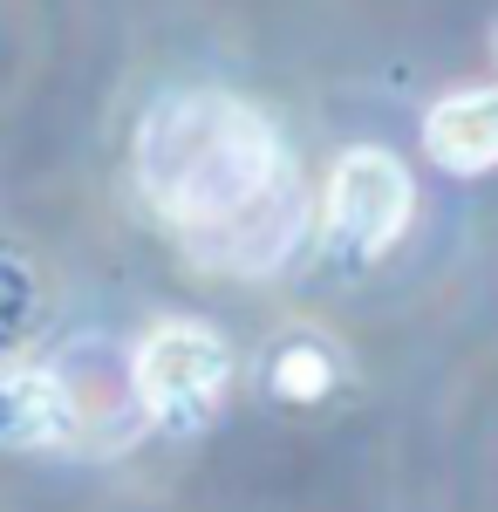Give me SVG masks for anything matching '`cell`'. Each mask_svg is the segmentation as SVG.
I'll use <instances>...</instances> for the list:
<instances>
[{
  "instance_id": "cell-2",
  "label": "cell",
  "mask_w": 498,
  "mask_h": 512,
  "mask_svg": "<svg viewBox=\"0 0 498 512\" xmlns=\"http://www.w3.org/2000/svg\"><path fill=\"white\" fill-rule=\"evenodd\" d=\"M130 383H137V403L151 410L157 424L198 431L232 383V349H226V335L205 328V321H164L137 349Z\"/></svg>"
},
{
  "instance_id": "cell-1",
  "label": "cell",
  "mask_w": 498,
  "mask_h": 512,
  "mask_svg": "<svg viewBox=\"0 0 498 512\" xmlns=\"http://www.w3.org/2000/svg\"><path fill=\"white\" fill-rule=\"evenodd\" d=\"M137 178L178 233H198V226L232 219L239 205H253L267 185H280L287 164H280V144L260 110L212 96V89H185L144 117Z\"/></svg>"
},
{
  "instance_id": "cell-3",
  "label": "cell",
  "mask_w": 498,
  "mask_h": 512,
  "mask_svg": "<svg viewBox=\"0 0 498 512\" xmlns=\"http://www.w3.org/2000/svg\"><path fill=\"white\" fill-rule=\"evenodd\" d=\"M410 205H417V185H410V171L403 158H389L376 144H362V151H348L335 164V178H328V246L348 253V260H376L396 246V233L410 226Z\"/></svg>"
},
{
  "instance_id": "cell-7",
  "label": "cell",
  "mask_w": 498,
  "mask_h": 512,
  "mask_svg": "<svg viewBox=\"0 0 498 512\" xmlns=\"http://www.w3.org/2000/svg\"><path fill=\"white\" fill-rule=\"evenodd\" d=\"M335 383V355H321V349H280L273 355V390L280 396H294V403H314V396Z\"/></svg>"
},
{
  "instance_id": "cell-6",
  "label": "cell",
  "mask_w": 498,
  "mask_h": 512,
  "mask_svg": "<svg viewBox=\"0 0 498 512\" xmlns=\"http://www.w3.org/2000/svg\"><path fill=\"white\" fill-rule=\"evenodd\" d=\"M423 151L458 171V178H478L498 164V89H458L444 96L430 117H423Z\"/></svg>"
},
{
  "instance_id": "cell-5",
  "label": "cell",
  "mask_w": 498,
  "mask_h": 512,
  "mask_svg": "<svg viewBox=\"0 0 498 512\" xmlns=\"http://www.w3.org/2000/svg\"><path fill=\"white\" fill-rule=\"evenodd\" d=\"M82 431V403L48 369H0V444L7 451H48Z\"/></svg>"
},
{
  "instance_id": "cell-4",
  "label": "cell",
  "mask_w": 498,
  "mask_h": 512,
  "mask_svg": "<svg viewBox=\"0 0 498 512\" xmlns=\"http://www.w3.org/2000/svg\"><path fill=\"white\" fill-rule=\"evenodd\" d=\"M294 226H301V198H294V178H280V185H267L253 205H239L232 219L198 226V233H185V239H192L212 267H273V260H287Z\"/></svg>"
}]
</instances>
